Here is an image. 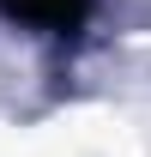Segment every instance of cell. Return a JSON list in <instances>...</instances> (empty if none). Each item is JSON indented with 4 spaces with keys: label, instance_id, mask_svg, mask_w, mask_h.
I'll list each match as a JSON object with an SVG mask.
<instances>
[{
    "label": "cell",
    "instance_id": "1",
    "mask_svg": "<svg viewBox=\"0 0 151 157\" xmlns=\"http://www.w3.org/2000/svg\"><path fill=\"white\" fill-rule=\"evenodd\" d=\"M97 0H0V12L12 24H30V30H55V36H67V30H79V24L91 18Z\"/></svg>",
    "mask_w": 151,
    "mask_h": 157
}]
</instances>
